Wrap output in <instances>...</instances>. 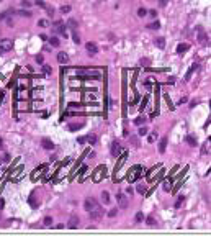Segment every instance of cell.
Returning <instances> with one entry per match:
<instances>
[{"mask_svg": "<svg viewBox=\"0 0 211 236\" xmlns=\"http://www.w3.org/2000/svg\"><path fill=\"white\" fill-rule=\"evenodd\" d=\"M21 5H23V7H26V8H28V7L31 5V3H30L28 0H23V2H21Z\"/></svg>", "mask_w": 211, "mask_h": 236, "instance_id": "obj_41", "label": "cell"}, {"mask_svg": "<svg viewBox=\"0 0 211 236\" xmlns=\"http://www.w3.org/2000/svg\"><path fill=\"white\" fill-rule=\"evenodd\" d=\"M36 5L38 7H41V8H47V5L43 2V0H36Z\"/></svg>", "mask_w": 211, "mask_h": 236, "instance_id": "obj_35", "label": "cell"}, {"mask_svg": "<svg viewBox=\"0 0 211 236\" xmlns=\"http://www.w3.org/2000/svg\"><path fill=\"white\" fill-rule=\"evenodd\" d=\"M84 126V123H71L69 125V130L71 131H77V130H80Z\"/></svg>", "mask_w": 211, "mask_h": 236, "instance_id": "obj_19", "label": "cell"}, {"mask_svg": "<svg viewBox=\"0 0 211 236\" xmlns=\"http://www.w3.org/2000/svg\"><path fill=\"white\" fill-rule=\"evenodd\" d=\"M61 12H62V13H69V12H71V5H62V7H61Z\"/></svg>", "mask_w": 211, "mask_h": 236, "instance_id": "obj_33", "label": "cell"}, {"mask_svg": "<svg viewBox=\"0 0 211 236\" xmlns=\"http://www.w3.org/2000/svg\"><path fill=\"white\" fill-rule=\"evenodd\" d=\"M12 48H13V41L8 38H3L0 39V52H8L12 51Z\"/></svg>", "mask_w": 211, "mask_h": 236, "instance_id": "obj_2", "label": "cell"}, {"mask_svg": "<svg viewBox=\"0 0 211 236\" xmlns=\"http://www.w3.org/2000/svg\"><path fill=\"white\" fill-rule=\"evenodd\" d=\"M185 51H188V44H185V43H183V44L177 46V52H178V54H183Z\"/></svg>", "mask_w": 211, "mask_h": 236, "instance_id": "obj_18", "label": "cell"}, {"mask_svg": "<svg viewBox=\"0 0 211 236\" xmlns=\"http://www.w3.org/2000/svg\"><path fill=\"white\" fill-rule=\"evenodd\" d=\"M136 190H138L141 195H144V194H146V187H144V185H141V184H139L138 187H136Z\"/></svg>", "mask_w": 211, "mask_h": 236, "instance_id": "obj_29", "label": "cell"}, {"mask_svg": "<svg viewBox=\"0 0 211 236\" xmlns=\"http://www.w3.org/2000/svg\"><path fill=\"white\" fill-rule=\"evenodd\" d=\"M57 61H59L61 64H67L69 62V56H67L66 52H57Z\"/></svg>", "mask_w": 211, "mask_h": 236, "instance_id": "obj_13", "label": "cell"}, {"mask_svg": "<svg viewBox=\"0 0 211 236\" xmlns=\"http://www.w3.org/2000/svg\"><path fill=\"white\" fill-rule=\"evenodd\" d=\"M85 141H87V139H85L84 136H80L79 139H77V143H80V144H82V143H85Z\"/></svg>", "mask_w": 211, "mask_h": 236, "instance_id": "obj_42", "label": "cell"}, {"mask_svg": "<svg viewBox=\"0 0 211 236\" xmlns=\"http://www.w3.org/2000/svg\"><path fill=\"white\" fill-rule=\"evenodd\" d=\"M88 215H90V218H92V220H95V221H97V220H102V218H103V210L97 205L93 210H90V211H88Z\"/></svg>", "mask_w": 211, "mask_h": 236, "instance_id": "obj_3", "label": "cell"}, {"mask_svg": "<svg viewBox=\"0 0 211 236\" xmlns=\"http://www.w3.org/2000/svg\"><path fill=\"white\" fill-rule=\"evenodd\" d=\"M85 139H87V141H88L90 144H95V143H97V136H95V135H88Z\"/></svg>", "mask_w": 211, "mask_h": 236, "instance_id": "obj_23", "label": "cell"}, {"mask_svg": "<svg viewBox=\"0 0 211 236\" xmlns=\"http://www.w3.org/2000/svg\"><path fill=\"white\" fill-rule=\"evenodd\" d=\"M102 200H103V203H110V194H108L106 190L102 192Z\"/></svg>", "mask_w": 211, "mask_h": 236, "instance_id": "obj_20", "label": "cell"}, {"mask_svg": "<svg viewBox=\"0 0 211 236\" xmlns=\"http://www.w3.org/2000/svg\"><path fill=\"white\" fill-rule=\"evenodd\" d=\"M154 44L157 46L159 49H164V48H165V39L159 36V38H156V39H154Z\"/></svg>", "mask_w": 211, "mask_h": 236, "instance_id": "obj_14", "label": "cell"}, {"mask_svg": "<svg viewBox=\"0 0 211 236\" xmlns=\"http://www.w3.org/2000/svg\"><path fill=\"white\" fill-rule=\"evenodd\" d=\"M147 28H151V30H159V28H160V23L156 20V21H152L151 25H147Z\"/></svg>", "mask_w": 211, "mask_h": 236, "instance_id": "obj_21", "label": "cell"}, {"mask_svg": "<svg viewBox=\"0 0 211 236\" xmlns=\"http://www.w3.org/2000/svg\"><path fill=\"white\" fill-rule=\"evenodd\" d=\"M142 220H144V215H142V211H138V213H136V221L141 223Z\"/></svg>", "mask_w": 211, "mask_h": 236, "instance_id": "obj_30", "label": "cell"}, {"mask_svg": "<svg viewBox=\"0 0 211 236\" xmlns=\"http://www.w3.org/2000/svg\"><path fill=\"white\" fill-rule=\"evenodd\" d=\"M18 97H20V98H26L28 97V92L25 90V89H20V90H18Z\"/></svg>", "mask_w": 211, "mask_h": 236, "instance_id": "obj_27", "label": "cell"}, {"mask_svg": "<svg viewBox=\"0 0 211 236\" xmlns=\"http://www.w3.org/2000/svg\"><path fill=\"white\" fill-rule=\"evenodd\" d=\"M105 166H100L98 169H97V174H95V176H93V180H95V182H98L100 179H102V174H103V176H105Z\"/></svg>", "mask_w": 211, "mask_h": 236, "instance_id": "obj_11", "label": "cell"}, {"mask_svg": "<svg viewBox=\"0 0 211 236\" xmlns=\"http://www.w3.org/2000/svg\"><path fill=\"white\" fill-rule=\"evenodd\" d=\"M41 144H43L44 149H54V143L51 141V139H47V138H43V139H41Z\"/></svg>", "mask_w": 211, "mask_h": 236, "instance_id": "obj_10", "label": "cell"}, {"mask_svg": "<svg viewBox=\"0 0 211 236\" xmlns=\"http://www.w3.org/2000/svg\"><path fill=\"white\" fill-rule=\"evenodd\" d=\"M72 39H74V43H77V44L80 43V38H79V34H77V33H74V34H72Z\"/></svg>", "mask_w": 211, "mask_h": 236, "instance_id": "obj_37", "label": "cell"}, {"mask_svg": "<svg viewBox=\"0 0 211 236\" xmlns=\"http://www.w3.org/2000/svg\"><path fill=\"white\" fill-rule=\"evenodd\" d=\"M36 61H38L40 64H43V56H41V54H40V56H36Z\"/></svg>", "mask_w": 211, "mask_h": 236, "instance_id": "obj_43", "label": "cell"}, {"mask_svg": "<svg viewBox=\"0 0 211 236\" xmlns=\"http://www.w3.org/2000/svg\"><path fill=\"white\" fill-rule=\"evenodd\" d=\"M43 72L49 76V74H51V67H49V66H43Z\"/></svg>", "mask_w": 211, "mask_h": 236, "instance_id": "obj_36", "label": "cell"}, {"mask_svg": "<svg viewBox=\"0 0 211 236\" xmlns=\"http://www.w3.org/2000/svg\"><path fill=\"white\" fill-rule=\"evenodd\" d=\"M147 13H149V15H151L152 18H156V10H151V12H147Z\"/></svg>", "mask_w": 211, "mask_h": 236, "instance_id": "obj_44", "label": "cell"}, {"mask_svg": "<svg viewBox=\"0 0 211 236\" xmlns=\"http://www.w3.org/2000/svg\"><path fill=\"white\" fill-rule=\"evenodd\" d=\"M165 148H167V138H162L160 139V144H159V151L160 152H165Z\"/></svg>", "mask_w": 211, "mask_h": 236, "instance_id": "obj_17", "label": "cell"}, {"mask_svg": "<svg viewBox=\"0 0 211 236\" xmlns=\"http://www.w3.org/2000/svg\"><path fill=\"white\" fill-rule=\"evenodd\" d=\"M0 2H2V0H0Z\"/></svg>", "mask_w": 211, "mask_h": 236, "instance_id": "obj_47", "label": "cell"}, {"mask_svg": "<svg viewBox=\"0 0 211 236\" xmlns=\"http://www.w3.org/2000/svg\"><path fill=\"white\" fill-rule=\"evenodd\" d=\"M43 223H44V226H46V228H49V226H51V223H53V218H51V216H46V218L43 220Z\"/></svg>", "mask_w": 211, "mask_h": 236, "instance_id": "obj_24", "label": "cell"}, {"mask_svg": "<svg viewBox=\"0 0 211 236\" xmlns=\"http://www.w3.org/2000/svg\"><path fill=\"white\" fill-rule=\"evenodd\" d=\"M0 146H2V138H0Z\"/></svg>", "mask_w": 211, "mask_h": 236, "instance_id": "obj_46", "label": "cell"}, {"mask_svg": "<svg viewBox=\"0 0 211 236\" xmlns=\"http://www.w3.org/2000/svg\"><path fill=\"white\" fill-rule=\"evenodd\" d=\"M139 169H141L139 166H134V167L129 170V174H128V180H129V182H134V180H136V177H138V174H139Z\"/></svg>", "mask_w": 211, "mask_h": 236, "instance_id": "obj_7", "label": "cell"}, {"mask_svg": "<svg viewBox=\"0 0 211 236\" xmlns=\"http://www.w3.org/2000/svg\"><path fill=\"white\" fill-rule=\"evenodd\" d=\"M144 121H146V118L141 117V118H138V120H136V125H144Z\"/></svg>", "mask_w": 211, "mask_h": 236, "instance_id": "obj_39", "label": "cell"}, {"mask_svg": "<svg viewBox=\"0 0 211 236\" xmlns=\"http://www.w3.org/2000/svg\"><path fill=\"white\" fill-rule=\"evenodd\" d=\"M38 25H40L41 28H47V26H49V23H47V20H40V21H38Z\"/></svg>", "mask_w": 211, "mask_h": 236, "instance_id": "obj_31", "label": "cell"}, {"mask_svg": "<svg viewBox=\"0 0 211 236\" xmlns=\"http://www.w3.org/2000/svg\"><path fill=\"white\" fill-rule=\"evenodd\" d=\"M121 151H123L121 144H119L118 141H113V143H111V148H110V152H111V156H113V157H118L119 154H121Z\"/></svg>", "mask_w": 211, "mask_h": 236, "instance_id": "obj_4", "label": "cell"}, {"mask_svg": "<svg viewBox=\"0 0 211 236\" xmlns=\"http://www.w3.org/2000/svg\"><path fill=\"white\" fill-rule=\"evenodd\" d=\"M116 213H118V210H116V208L110 210V211H108V216H110V218H115V216H116Z\"/></svg>", "mask_w": 211, "mask_h": 236, "instance_id": "obj_34", "label": "cell"}, {"mask_svg": "<svg viewBox=\"0 0 211 236\" xmlns=\"http://www.w3.org/2000/svg\"><path fill=\"white\" fill-rule=\"evenodd\" d=\"M147 226H151V228H154V226H156V220H154L152 216H149V218H147Z\"/></svg>", "mask_w": 211, "mask_h": 236, "instance_id": "obj_28", "label": "cell"}, {"mask_svg": "<svg viewBox=\"0 0 211 236\" xmlns=\"http://www.w3.org/2000/svg\"><path fill=\"white\" fill-rule=\"evenodd\" d=\"M54 31L61 33V34H64V36H66V25H62L61 21H57V23L54 25Z\"/></svg>", "mask_w": 211, "mask_h": 236, "instance_id": "obj_12", "label": "cell"}, {"mask_svg": "<svg viewBox=\"0 0 211 236\" xmlns=\"http://www.w3.org/2000/svg\"><path fill=\"white\" fill-rule=\"evenodd\" d=\"M116 202H118L119 208H126L128 203H129V198H128L125 194H118V195H116Z\"/></svg>", "mask_w": 211, "mask_h": 236, "instance_id": "obj_5", "label": "cell"}, {"mask_svg": "<svg viewBox=\"0 0 211 236\" xmlns=\"http://www.w3.org/2000/svg\"><path fill=\"white\" fill-rule=\"evenodd\" d=\"M165 3H167V0H160V5H162V7H164Z\"/></svg>", "mask_w": 211, "mask_h": 236, "instance_id": "obj_45", "label": "cell"}, {"mask_svg": "<svg viewBox=\"0 0 211 236\" xmlns=\"http://www.w3.org/2000/svg\"><path fill=\"white\" fill-rule=\"evenodd\" d=\"M162 187H164L165 192H170V190H172V180H170V179H165L164 182H162Z\"/></svg>", "mask_w": 211, "mask_h": 236, "instance_id": "obj_15", "label": "cell"}, {"mask_svg": "<svg viewBox=\"0 0 211 236\" xmlns=\"http://www.w3.org/2000/svg\"><path fill=\"white\" fill-rule=\"evenodd\" d=\"M185 141L190 144V146H196V138L195 136H191V135H188V136L185 138Z\"/></svg>", "mask_w": 211, "mask_h": 236, "instance_id": "obj_16", "label": "cell"}, {"mask_svg": "<svg viewBox=\"0 0 211 236\" xmlns=\"http://www.w3.org/2000/svg\"><path fill=\"white\" fill-rule=\"evenodd\" d=\"M139 135H141V136L147 135V128H144V126H142V128H139Z\"/></svg>", "mask_w": 211, "mask_h": 236, "instance_id": "obj_38", "label": "cell"}, {"mask_svg": "<svg viewBox=\"0 0 211 236\" xmlns=\"http://www.w3.org/2000/svg\"><path fill=\"white\" fill-rule=\"evenodd\" d=\"M67 26H69V28H72V30H75V28H77L79 25H77V21H75V20L71 18L69 21H67Z\"/></svg>", "mask_w": 211, "mask_h": 236, "instance_id": "obj_22", "label": "cell"}, {"mask_svg": "<svg viewBox=\"0 0 211 236\" xmlns=\"http://www.w3.org/2000/svg\"><path fill=\"white\" fill-rule=\"evenodd\" d=\"M67 226H69V228L71 229H75L77 228V226H79V216H71V218H69V225H67Z\"/></svg>", "mask_w": 211, "mask_h": 236, "instance_id": "obj_9", "label": "cell"}, {"mask_svg": "<svg viewBox=\"0 0 211 236\" xmlns=\"http://www.w3.org/2000/svg\"><path fill=\"white\" fill-rule=\"evenodd\" d=\"M18 15H20V17H31V12H28V10H20Z\"/></svg>", "mask_w": 211, "mask_h": 236, "instance_id": "obj_32", "label": "cell"}, {"mask_svg": "<svg viewBox=\"0 0 211 236\" xmlns=\"http://www.w3.org/2000/svg\"><path fill=\"white\" fill-rule=\"evenodd\" d=\"M97 205H98V203H97V200L90 197V198H87L85 202H84V208H85L87 211H90V210H93L95 207H97Z\"/></svg>", "mask_w": 211, "mask_h": 236, "instance_id": "obj_6", "label": "cell"}, {"mask_svg": "<svg viewBox=\"0 0 211 236\" xmlns=\"http://www.w3.org/2000/svg\"><path fill=\"white\" fill-rule=\"evenodd\" d=\"M79 77H82V79H95V80H98V79H102V72H98V71H92V69H80V71H77L75 72Z\"/></svg>", "mask_w": 211, "mask_h": 236, "instance_id": "obj_1", "label": "cell"}, {"mask_svg": "<svg viewBox=\"0 0 211 236\" xmlns=\"http://www.w3.org/2000/svg\"><path fill=\"white\" fill-rule=\"evenodd\" d=\"M85 48H87V52H88L90 56H95V54L98 52V48H97V44H95V43H87Z\"/></svg>", "mask_w": 211, "mask_h": 236, "instance_id": "obj_8", "label": "cell"}, {"mask_svg": "<svg viewBox=\"0 0 211 236\" xmlns=\"http://www.w3.org/2000/svg\"><path fill=\"white\" fill-rule=\"evenodd\" d=\"M146 15H147V10H146V8H142V7H141V8H138V17H141V18H142V17H146Z\"/></svg>", "mask_w": 211, "mask_h": 236, "instance_id": "obj_26", "label": "cell"}, {"mask_svg": "<svg viewBox=\"0 0 211 236\" xmlns=\"http://www.w3.org/2000/svg\"><path fill=\"white\" fill-rule=\"evenodd\" d=\"M84 97H85V100H95V97L93 95H88V93H85Z\"/></svg>", "mask_w": 211, "mask_h": 236, "instance_id": "obj_40", "label": "cell"}, {"mask_svg": "<svg viewBox=\"0 0 211 236\" xmlns=\"http://www.w3.org/2000/svg\"><path fill=\"white\" fill-rule=\"evenodd\" d=\"M49 43H51V44H53V46H54V48H57V46H59V44H61V43H59V39L56 38V36H53V38L49 39Z\"/></svg>", "mask_w": 211, "mask_h": 236, "instance_id": "obj_25", "label": "cell"}]
</instances>
